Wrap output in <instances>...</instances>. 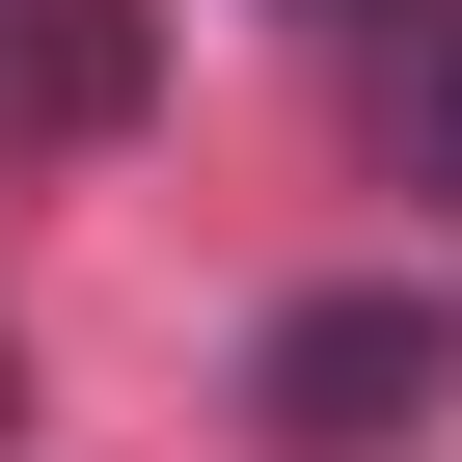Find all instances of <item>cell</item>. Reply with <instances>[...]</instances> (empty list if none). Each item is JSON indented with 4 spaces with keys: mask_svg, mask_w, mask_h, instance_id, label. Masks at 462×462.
Wrapping results in <instances>:
<instances>
[{
    "mask_svg": "<svg viewBox=\"0 0 462 462\" xmlns=\"http://www.w3.org/2000/svg\"><path fill=\"white\" fill-rule=\"evenodd\" d=\"M136 82H163V28H136V0H0V136H28V163L136 136Z\"/></svg>",
    "mask_w": 462,
    "mask_h": 462,
    "instance_id": "obj_2",
    "label": "cell"
},
{
    "mask_svg": "<svg viewBox=\"0 0 462 462\" xmlns=\"http://www.w3.org/2000/svg\"><path fill=\"white\" fill-rule=\"evenodd\" d=\"M435 163H462V55H435Z\"/></svg>",
    "mask_w": 462,
    "mask_h": 462,
    "instance_id": "obj_3",
    "label": "cell"
},
{
    "mask_svg": "<svg viewBox=\"0 0 462 462\" xmlns=\"http://www.w3.org/2000/svg\"><path fill=\"white\" fill-rule=\"evenodd\" d=\"M435 408H462V327L381 300V273L245 327V435H273V462H381V435H435Z\"/></svg>",
    "mask_w": 462,
    "mask_h": 462,
    "instance_id": "obj_1",
    "label": "cell"
}]
</instances>
